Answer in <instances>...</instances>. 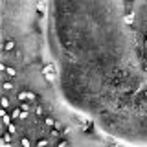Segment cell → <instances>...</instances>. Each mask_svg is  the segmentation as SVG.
I'll use <instances>...</instances> for the list:
<instances>
[{
  "mask_svg": "<svg viewBox=\"0 0 147 147\" xmlns=\"http://www.w3.org/2000/svg\"><path fill=\"white\" fill-rule=\"evenodd\" d=\"M44 76H46L48 81H53V66H52V64H48V66L44 68Z\"/></svg>",
  "mask_w": 147,
  "mask_h": 147,
  "instance_id": "obj_2",
  "label": "cell"
},
{
  "mask_svg": "<svg viewBox=\"0 0 147 147\" xmlns=\"http://www.w3.org/2000/svg\"><path fill=\"white\" fill-rule=\"evenodd\" d=\"M2 107H4V109L9 107V99H7V98H2Z\"/></svg>",
  "mask_w": 147,
  "mask_h": 147,
  "instance_id": "obj_10",
  "label": "cell"
},
{
  "mask_svg": "<svg viewBox=\"0 0 147 147\" xmlns=\"http://www.w3.org/2000/svg\"><path fill=\"white\" fill-rule=\"evenodd\" d=\"M50 134H52L53 138H57V136H59V131H57V127H55V129H52V131H50Z\"/></svg>",
  "mask_w": 147,
  "mask_h": 147,
  "instance_id": "obj_13",
  "label": "cell"
},
{
  "mask_svg": "<svg viewBox=\"0 0 147 147\" xmlns=\"http://www.w3.org/2000/svg\"><path fill=\"white\" fill-rule=\"evenodd\" d=\"M4 90H6V92L13 90V85H11V83H4Z\"/></svg>",
  "mask_w": 147,
  "mask_h": 147,
  "instance_id": "obj_9",
  "label": "cell"
},
{
  "mask_svg": "<svg viewBox=\"0 0 147 147\" xmlns=\"http://www.w3.org/2000/svg\"><path fill=\"white\" fill-rule=\"evenodd\" d=\"M20 114H22V109H15V110L11 112V116H13V118H20Z\"/></svg>",
  "mask_w": 147,
  "mask_h": 147,
  "instance_id": "obj_7",
  "label": "cell"
},
{
  "mask_svg": "<svg viewBox=\"0 0 147 147\" xmlns=\"http://www.w3.org/2000/svg\"><path fill=\"white\" fill-rule=\"evenodd\" d=\"M20 143H22L24 147H28V145H29V140H28V138H22V140H20Z\"/></svg>",
  "mask_w": 147,
  "mask_h": 147,
  "instance_id": "obj_15",
  "label": "cell"
},
{
  "mask_svg": "<svg viewBox=\"0 0 147 147\" xmlns=\"http://www.w3.org/2000/svg\"><path fill=\"white\" fill-rule=\"evenodd\" d=\"M48 143H50V142L46 140V138H41V140L37 142V145H48Z\"/></svg>",
  "mask_w": 147,
  "mask_h": 147,
  "instance_id": "obj_8",
  "label": "cell"
},
{
  "mask_svg": "<svg viewBox=\"0 0 147 147\" xmlns=\"http://www.w3.org/2000/svg\"><path fill=\"white\" fill-rule=\"evenodd\" d=\"M57 145H59V147H64V145H68V142H66V140H61V142L57 140Z\"/></svg>",
  "mask_w": 147,
  "mask_h": 147,
  "instance_id": "obj_14",
  "label": "cell"
},
{
  "mask_svg": "<svg viewBox=\"0 0 147 147\" xmlns=\"http://www.w3.org/2000/svg\"><path fill=\"white\" fill-rule=\"evenodd\" d=\"M44 123H46L48 127H55V119L53 118H44Z\"/></svg>",
  "mask_w": 147,
  "mask_h": 147,
  "instance_id": "obj_6",
  "label": "cell"
},
{
  "mask_svg": "<svg viewBox=\"0 0 147 147\" xmlns=\"http://www.w3.org/2000/svg\"><path fill=\"white\" fill-rule=\"evenodd\" d=\"M7 131H9L11 134H15V131H17V129H15V125H13V123H9V125H7Z\"/></svg>",
  "mask_w": 147,
  "mask_h": 147,
  "instance_id": "obj_12",
  "label": "cell"
},
{
  "mask_svg": "<svg viewBox=\"0 0 147 147\" xmlns=\"http://www.w3.org/2000/svg\"><path fill=\"white\" fill-rule=\"evenodd\" d=\"M6 74L9 77H15L17 76V70H15V68H11V66H6Z\"/></svg>",
  "mask_w": 147,
  "mask_h": 147,
  "instance_id": "obj_5",
  "label": "cell"
},
{
  "mask_svg": "<svg viewBox=\"0 0 147 147\" xmlns=\"http://www.w3.org/2000/svg\"><path fill=\"white\" fill-rule=\"evenodd\" d=\"M15 48H17L15 41H6V44H4V50H6V52H13Z\"/></svg>",
  "mask_w": 147,
  "mask_h": 147,
  "instance_id": "obj_3",
  "label": "cell"
},
{
  "mask_svg": "<svg viewBox=\"0 0 147 147\" xmlns=\"http://www.w3.org/2000/svg\"><path fill=\"white\" fill-rule=\"evenodd\" d=\"M0 114H2V119H4V123H6V125H9V123H11V118H13V116H7V112H6V110H2Z\"/></svg>",
  "mask_w": 147,
  "mask_h": 147,
  "instance_id": "obj_4",
  "label": "cell"
},
{
  "mask_svg": "<svg viewBox=\"0 0 147 147\" xmlns=\"http://www.w3.org/2000/svg\"><path fill=\"white\" fill-rule=\"evenodd\" d=\"M20 109H22V110H26V112H29V105H28V103H22Z\"/></svg>",
  "mask_w": 147,
  "mask_h": 147,
  "instance_id": "obj_16",
  "label": "cell"
},
{
  "mask_svg": "<svg viewBox=\"0 0 147 147\" xmlns=\"http://www.w3.org/2000/svg\"><path fill=\"white\" fill-rule=\"evenodd\" d=\"M35 112L37 114H39V116H42V114H44V109H42L41 105H37V109H35Z\"/></svg>",
  "mask_w": 147,
  "mask_h": 147,
  "instance_id": "obj_11",
  "label": "cell"
},
{
  "mask_svg": "<svg viewBox=\"0 0 147 147\" xmlns=\"http://www.w3.org/2000/svg\"><path fill=\"white\" fill-rule=\"evenodd\" d=\"M19 99H29V101H37V94H33V92H20V94H19Z\"/></svg>",
  "mask_w": 147,
  "mask_h": 147,
  "instance_id": "obj_1",
  "label": "cell"
}]
</instances>
